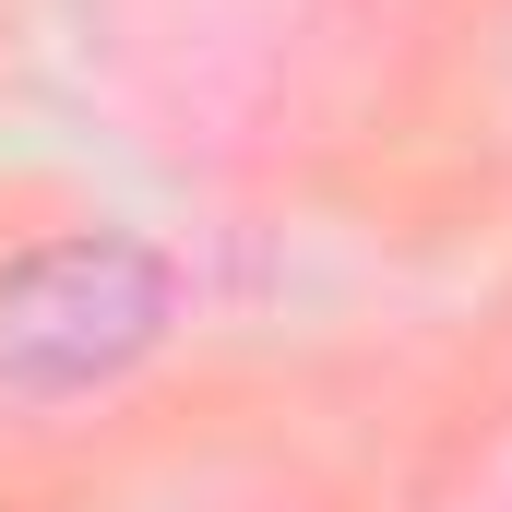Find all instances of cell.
Listing matches in <instances>:
<instances>
[{
  "instance_id": "1",
  "label": "cell",
  "mask_w": 512,
  "mask_h": 512,
  "mask_svg": "<svg viewBox=\"0 0 512 512\" xmlns=\"http://www.w3.org/2000/svg\"><path fill=\"white\" fill-rule=\"evenodd\" d=\"M179 274L131 227H72L0 262V393L12 405H72V393L131 382L167 346Z\"/></svg>"
}]
</instances>
